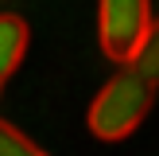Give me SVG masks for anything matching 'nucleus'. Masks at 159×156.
<instances>
[{
	"instance_id": "20e7f679",
	"label": "nucleus",
	"mask_w": 159,
	"mask_h": 156,
	"mask_svg": "<svg viewBox=\"0 0 159 156\" xmlns=\"http://www.w3.org/2000/svg\"><path fill=\"white\" fill-rule=\"evenodd\" d=\"M132 66L140 70L144 78H152V82H159V16L152 23H148V31H144V39H140V47H136V55H132Z\"/></svg>"
},
{
	"instance_id": "39448f33",
	"label": "nucleus",
	"mask_w": 159,
	"mask_h": 156,
	"mask_svg": "<svg viewBox=\"0 0 159 156\" xmlns=\"http://www.w3.org/2000/svg\"><path fill=\"white\" fill-rule=\"evenodd\" d=\"M0 156H51V152H43V148L31 137H23L16 125L0 121Z\"/></svg>"
},
{
	"instance_id": "f257e3e1",
	"label": "nucleus",
	"mask_w": 159,
	"mask_h": 156,
	"mask_svg": "<svg viewBox=\"0 0 159 156\" xmlns=\"http://www.w3.org/2000/svg\"><path fill=\"white\" fill-rule=\"evenodd\" d=\"M155 105V82L144 78L132 62H124L120 74L105 82V90L89 105V133L97 140H124L140 129L148 109Z\"/></svg>"
},
{
	"instance_id": "f03ea898",
	"label": "nucleus",
	"mask_w": 159,
	"mask_h": 156,
	"mask_svg": "<svg viewBox=\"0 0 159 156\" xmlns=\"http://www.w3.org/2000/svg\"><path fill=\"white\" fill-rule=\"evenodd\" d=\"M148 23H152V0H97L101 51L113 62H128L136 55Z\"/></svg>"
},
{
	"instance_id": "7ed1b4c3",
	"label": "nucleus",
	"mask_w": 159,
	"mask_h": 156,
	"mask_svg": "<svg viewBox=\"0 0 159 156\" xmlns=\"http://www.w3.org/2000/svg\"><path fill=\"white\" fill-rule=\"evenodd\" d=\"M23 51H27V23L20 16H0V94L23 62Z\"/></svg>"
}]
</instances>
